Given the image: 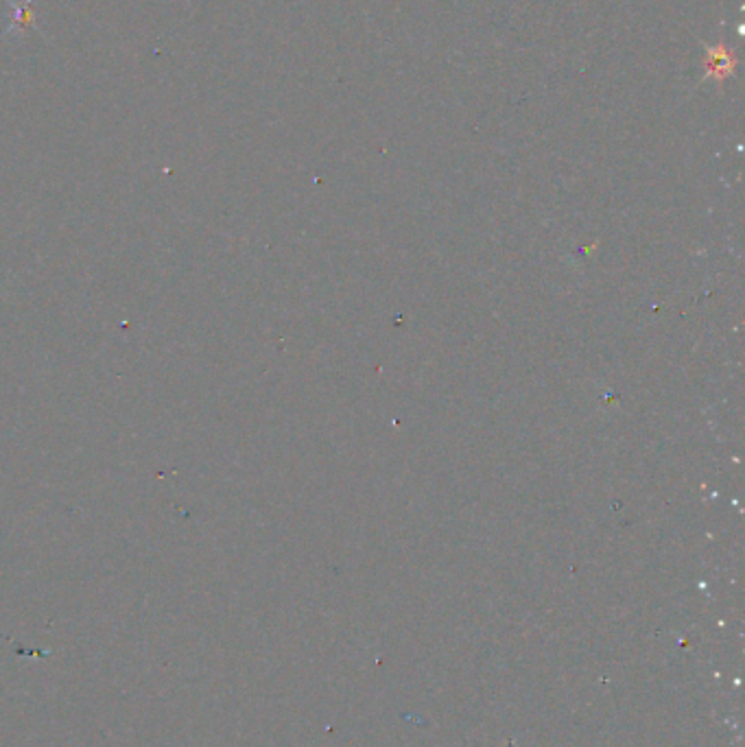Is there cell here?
<instances>
[{
  "label": "cell",
  "instance_id": "1",
  "mask_svg": "<svg viewBox=\"0 0 745 747\" xmlns=\"http://www.w3.org/2000/svg\"><path fill=\"white\" fill-rule=\"evenodd\" d=\"M735 66H737L735 55H732L728 49H724V46H713V49H708L706 77L704 79L724 81L728 75H732Z\"/></svg>",
  "mask_w": 745,
  "mask_h": 747
}]
</instances>
